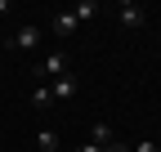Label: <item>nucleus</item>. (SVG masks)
Returning a JSON list of instances; mask_svg holds the SVG:
<instances>
[{"label": "nucleus", "mask_w": 161, "mask_h": 152, "mask_svg": "<svg viewBox=\"0 0 161 152\" xmlns=\"http://www.w3.org/2000/svg\"><path fill=\"white\" fill-rule=\"evenodd\" d=\"M36 148H40V152H58L63 143H58V134H54V130H40V134H36Z\"/></svg>", "instance_id": "6e6552de"}, {"label": "nucleus", "mask_w": 161, "mask_h": 152, "mask_svg": "<svg viewBox=\"0 0 161 152\" xmlns=\"http://www.w3.org/2000/svg\"><path fill=\"white\" fill-rule=\"evenodd\" d=\"M67 72H72V67H67V49H54V54H45V58H40L36 81L49 85V81H58V76H67Z\"/></svg>", "instance_id": "f257e3e1"}, {"label": "nucleus", "mask_w": 161, "mask_h": 152, "mask_svg": "<svg viewBox=\"0 0 161 152\" xmlns=\"http://www.w3.org/2000/svg\"><path fill=\"white\" fill-rule=\"evenodd\" d=\"M130 152H161V143H157V139H139Z\"/></svg>", "instance_id": "9d476101"}, {"label": "nucleus", "mask_w": 161, "mask_h": 152, "mask_svg": "<svg viewBox=\"0 0 161 152\" xmlns=\"http://www.w3.org/2000/svg\"><path fill=\"white\" fill-rule=\"evenodd\" d=\"M116 23L125 27V31H139V27L148 23V9H143V5H130V0H125V5H116Z\"/></svg>", "instance_id": "f03ea898"}, {"label": "nucleus", "mask_w": 161, "mask_h": 152, "mask_svg": "<svg viewBox=\"0 0 161 152\" xmlns=\"http://www.w3.org/2000/svg\"><path fill=\"white\" fill-rule=\"evenodd\" d=\"M76 152H103V148H98V143H90V139H85V143H80V148H76Z\"/></svg>", "instance_id": "f8f14e48"}, {"label": "nucleus", "mask_w": 161, "mask_h": 152, "mask_svg": "<svg viewBox=\"0 0 161 152\" xmlns=\"http://www.w3.org/2000/svg\"><path fill=\"white\" fill-rule=\"evenodd\" d=\"M9 45H14V49H36V45H40V27H31V23H27V27H18Z\"/></svg>", "instance_id": "39448f33"}, {"label": "nucleus", "mask_w": 161, "mask_h": 152, "mask_svg": "<svg viewBox=\"0 0 161 152\" xmlns=\"http://www.w3.org/2000/svg\"><path fill=\"white\" fill-rule=\"evenodd\" d=\"M103 152H130V143H121V139H112V143H108Z\"/></svg>", "instance_id": "9b49d317"}, {"label": "nucleus", "mask_w": 161, "mask_h": 152, "mask_svg": "<svg viewBox=\"0 0 161 152\" xmlns=\"http://www.w3.org/2000/svg\"><path fill=\"white\" fill-rule=\"evenodd\" d=\"M49 103H54V99H49V85H36V90H31V107H36V112H45Z\"/></svg>", "instance_id": "1a4fd4ad"}, {"label": "nucleus", "mask_w": 161, "mask_h": 152, "mask_svg": "<svg viewBox=\"0 0 161 152\" xmlns=\"http://www.w3.org/2000/svg\"><path fill=\"white\" fill-rule=\"evenodd\" d=\"M49 31H54V36H63V41H67V36H76V31H80V23H76V18H72L67 9H58V14L49 18Z\"/></svg>", "instance_id": "20e7f679"}, {"label": "nucleus", "mask_w": 161, "mask_h": 152, "mask_svg": "<svg viewBox=\"0 0 161 152\" xmlns=\"http://www.w3.org/2000/svg\"><path fill=\"white\" fill-rule=\"evenodd\" d=\"M76 94H80V81H76L72 72L58 76V81H49V99H54V103H72Z\"/></svg>", "instance_id": "7ed1b4c3"}, {"label": "nucleus", "mask_w": 161, "mask_h": 152, "mask_svg": "<svg viewBox=\"0 0 161 152\" xmlns=\"http://www.w3.org/2000/svg\"><path fill=\"white\" fill-rule=\"evenodd\" d=\"M67 14L76 18V23H90V18H98V5H94V0H76Z\"/></svg>", "instance_id": "423d86ee"}, {"label": "nucleus", "mask_w": 161, "mask_h": 152, "mask_svg": "<svg viewBox=\"0 0 161 152\" xmlns=\"http://www.w3.org/2000/svg\"><path fill=\"white\" fill-rule=\"evenodd\" d=\"M58 152H67V148H58Z\"/></svg>", "instance_id": "ddd939ff"}, {"label": "nucleus", "mask_w": 161, "mask_h": 152, "mask_svg": "<svg viewBox=\"0 0 161 152\" xmlns=\"http://www.w3.org/2000/svg\"><path fill=\"white\" fill-rule=\"evenodd\" d=\"M112 139H116V134H112V125H108V121H94V125H90V143H98V148H108Z\"/></svg>", "instance_id": "0eeeda50"}]
</instances>
